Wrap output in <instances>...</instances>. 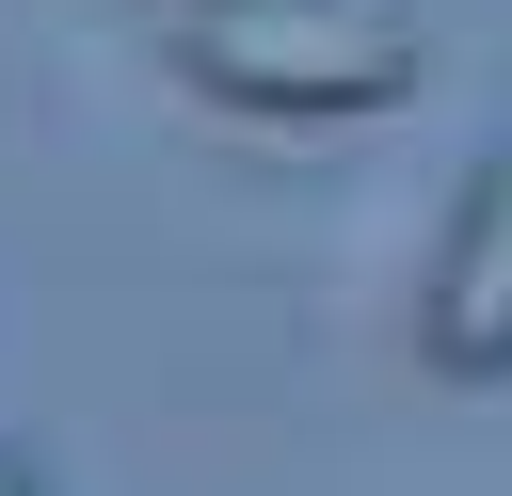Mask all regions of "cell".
<instances>
[{
  "mask_svg": "<svg viewBox=\"0 0 512 496\" xmlns=\"http://www.w3.org/2000/svg\"><path fill=\"white\" fill-rule=\"evenodd\" d=\"M192 96L320 128V112H400L416 96V16L400 0H192Z\"/></svg>",
  "mask_w": 512,
  "mask_h": 496,
  "instance_id": "1",
  "label": "cell"
},
{
  "mask_svg": "<svg viewBox=\"0 0 512 496\" xmlns=\"http://www.w3.org/2000/svg\"><path fill=\"white\" fill-rule=\"evenodd\" d=\"M416 352L448 384H512V160L464 176V208L432 240V288H416Z\"/></svg>",
  "mask_w": 512,
  "mask_h": 496,
  "instance_id": "2",
  "label": "cell"
},
{
  "mask_svg": "<svg viewBox=\"0 0 512 496\" xmlns=\"http://www.w3.org/2000/svg\"><path fill=\"white\" fill-rule=\"evenodd\" d=\"M0 496H48V464H32V448H16V432H0Z\"/></svg>",
  "mask_w": 512,
  "mask_h": 496,
  "instance_id": "3",
  "label": "cell"
}]
</instances>
